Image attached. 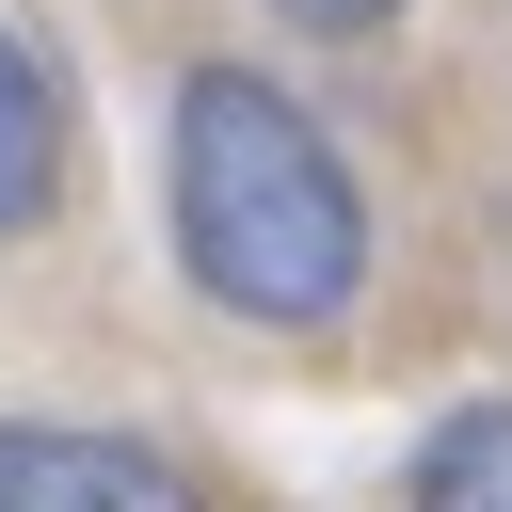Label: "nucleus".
I'll return each mask as SVG.
<instances>
[{
    "instance_id": "nucleus-2",
    "label": "nucleus",
    "mask_w": 512,
    "mask_h": 512,
    "mask_svg": "<svg viewBox=\"0 0 512 512\" xmlns=\"http://www.w3.org/2000/svg\"><path fill=\"white\" fill-rule=\"evenodd\" d=\"M0 512H208V480L144 432H48L16 416L0 432Z\"/></svg>"
},
{
    "instance_id": "nucleus-4",
    "label": "nucleus",
    "mask_w": 512,
    "mask_h": 512,
    "mask_svg": "<svg viewBox=\"0 0 512 512\" xmlns=\"http://www.w3.org/2000/svg\"><path fill=\"white\" fill-rule=\"evenodd\" d=\"M416 512H512V400H464L416 448Z\"/></svg>"
},
{
    "instance_id": "nucleus-1",
    "label": "nucleus",
    "mask_w": 512,
    "mask_h": 512,
    "mask_svg": "<svg viewBox=\"0 0 512 512\" xmlns=\"http://www.w3.org/2000/svg\"><path fill=\"white\" fill-rule=\"evenodd\" d=\"M176 256L208 304L272 320V336H320L352 320L368 288V208H352V160L256 80V64H192L176 80Z\"/></svg>"
},
{
    "instance_id": "nucleus-3",
    "label": "nucleus",
    "mask_w": 512,
    "mask_h": 512,
    "mask_svg": "<svg viewBox=\"0 0 512 512\" xmlns=\"http://www.w3.org/2000/svg\"><path fill=\"white\" fill-rule=\"evenodd\" d=\"M48 192H64V96H48V64L0 32V240L48 224Z\"/></svg>"
},
{
    "instance_id": "nucleus-5",
    "label": "nucleus",
    "mask_w": 512,
    "mask_h": 512,
    "mask_svg": "<svg viewBox=\"0 0 512 512\" xmlns=\"http://www.w3.org/2000/svg\"><path fill=\"white\" fill-rule=\"evenodd\" d=\"M272 16H304V32H384L400 0H272Z\"/></svg>"
}]
</instances>
